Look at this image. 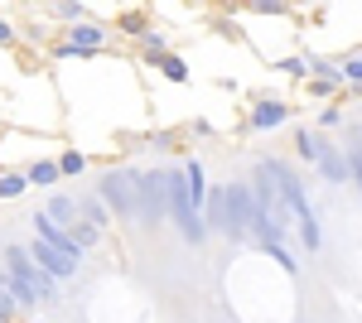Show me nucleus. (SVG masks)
Listing matches in <instances>:
<instances>
[{"label": "nucleus", "mask_w": 362, "mask_h": 323, "mask_svg": "<svg viewBox=\"0 0 362 323\" xmlns=\"http://www.w3.org/2000/svg\"><path fill=\"white\" fill-rule=\"evenodd\" d=\"M29 189H54V184H63V174H58V160H34L25 169Z\"/></svg>", "instance_id": "10"}, {"label": "nucleus", "mask_w": 362, "mask_h": 323, "mask_svg": "<svg viewBox=\"0 0 362 323\" xmlns=\"http://www.w3.org/2000/svg\"><path fill=\"white\" fill-rule=\"evenodd\" d=\"M107 39H112V29L97 25V20H73V25H63V44H58L54 54L58 58H92L107 49Z\"/></svg>", "instance_id": "5"}, {"label": "nucleus", "mask_w": 362, "mask_h": 323, "mask_svg": "<svg viewBox=\"0 0 362 323\" xmlns=\"http://www.w3.org/2000/svg\"><path fill=\"white\" fill-rule=\"evenodd\" d=\"M78 213H83V222L102 227V232H107V222H112V208H107L97 193H78Z\"/></svg>", "instance_id": "11"}, {"label": "nucleus", "mask_w": 362, "mask_h": 323, "mask_svg": "<svg viewBox=\"0 0 362 323\" xmlns=\"http://www.w3.org/2000/svg\"><path fill=\"white\" fill-rule=\"evenodd\" d=\"M338 73H343V87H353V92H362V49L348 58H338Z\"/></svg>", "instance_id": "17"}, {"label": "nucleus", "mask_w": 362, "mask_h": 323, "mask_svg": "<svg viewBox=\"0 0 362 323\" xmlns=\"http://www.w3.org/2000/svg\"><path fill=\"white\" fill-rule=\"evenodd\" d=\"M343 155H348V179H353V184H358V193H362V140L343 145Z\"/></svg>", "instance_id": "21"}, {"label": "nucleus", "mask_w": 362, "mask_h": 323, "mask_svg": "<svg viewBox=\"0 0 362 323\" xmlns=\"http://www.w3.org/2000/svg\"><path fill=\"white\" fill-rule=\"evenodd\" d=\"M256 174L271 179L276 193L285 198V208H290V217H295V237H300V246H305V251H319V246H324V227H319V213H314V203H309L305 179H300L285 160H276V155L256 164Z\"/></svg>", "instance_id": "1"}, {"label": "nucleus", "mask_w": 362, "mask_h": 323, "mask_svg": "<svg viewBox=\"0 0 362 323\" xmlns=\"http://www.w3.org/2000/svg\"><path fill=\"white\" fill-rule=\"evenodd\" d=\"M276 68L285 78H309V54H290V58H280Z\"/></svg>", "instance_id": "22"}, {"label": "nucleus", "mask_w": 362, "mask_h": 323, "mask_svg": "<svg viewBox=\"0 0 362 323\" xmlns=\"http://www.w3.org/2000/svg\"><path fill=\"white\" fill-rule=\"evenodd\" d=\"M0 319L15 323L20 319V295H15V280H10V270L0 266Z\"/></svg>", "instance_id": "14"}, {"label": "nucleus", "mask_w": 362, "mask_h": 323, "mask_svg": "<svg viewBox=\"0 0 362 323\" xmlns=\"http://www.w3.org/2000/svg\"><path fill=\"white\" fill-rule=\"evenodd\" d=\"M324 150H329V140H324V131H295V155H300V160L309 164V169H314V164L324 160Z\"/></svg>", "instance_id": "9"}, {"label": "nucleus", "mask_w": 362, "mask_h": 323, "mask_svg": "<svg viewBox=\"0 0 362 323\" xmlns=\"http://www.w3.org/2000/svg\"><path fill=\"white\" fill-rule=\"evenodd\" d=\"M58 174H63V179H83L87 174V155L83 150H63V155H58Z\"/></svg>", "instance_id": "18"}, {"label": "nucleus", "mask_w": 362, "mask_h": 323, "mask_svg": "<svg viewBox=\"0 0 362 323\" xmlns=\"http://www.w3.org/2000/svg\"><path fill=\"white\" fill-rule=\"evenodd\" d=\"M20 44V34H15V20H5L0 15V49H15Z\"/></svg>", "instance_id": "26"}, {"label": "nucleus", "mask_w": 362, "mask_h": 323, "mask_svg": "<svg viewBox=\"0 0 362 323\" xmlns=\"http://www.w3.org/2000/svg\"><path fill=\"white\" fill-rule=\"evenodd\" d=\"M29 256H34V261H39L44 270H49L58 285H63V280H73V275H78V266H83V261H73L68 251H58V246H54V242H44V237H34V242H29Z\"/></svg>", "instance_id": "7"}, {"label": "nucleus", "mask_w": 362, "mask_h": 323, "mask_svg": "<svg viewBox=\"0 0 362 323\" xmlns=\"http://www.w3.org/2000/svg\"><path fill=\"white\" fill-rule=\"evenodd\" d=\"M247 5L256 15H285V10H290V0H247Z\"/></svg>", "instance_id": "25"}, {"label": "nucleus", "mask_w": 362, "mask_h": 323, "mask_svg": "<svg viewBox=\"0 0 362 323\" xmlns=\"http://www.w3.org/2000/svg\"><path fill=\"white\" fill-rule=\"evenodd\" d=\"M5 270L15 280V295H20V309H39V304H54L58 299V280L29 256V246H5Z\"/></svg>", "instance_id": "2"}, {"label": "nucleus", "mask_w": 362, "mask_h": 323, "mask_svg": "<svg viewBox=\"0 0 362 323\" xmlns=\"http://www.w3.org/2000/svg\"><path fill=\"white\" fill-rule=\"evenodd\" d=\"M136 39H140V54H145V58H160V54L169 49V39H165V34H160L155 25L145 29V34H136Z\"/></svg>", "instance_id": "19"}, {"label": "nucleus", "mask_w": 362, "mask_h": 323, "mask_svg": "<svg viewBox=\"0 0 362 323\" xmlns=\"http://www.w3.org/2000/svg\"><path fill=\"white\" fill-rule=\"evenodd\" d=\"M20 323H44V319H20Z\"/></svg>", "instance_id": "29"}, {"label": "nucleus", "mask_w": 362, "mask_h": 323, "mask_svg": "<svg viewBox=\"0 0 362 323\" xmlns=\"http://www.w3.org/2000/svg\"><path fill=\"white\" fill-rule=\"evenodd\" d=\"M314 169H319L329 184H343V179H348V155H343L338 145H329V150H324V160L314 164Z\"/></svg>", "instance_id": "12"}, {"label": "nucleus", "mask_w": 362, "mask_h": 323, "mask_svg": "<svg viewBox=\"0 0 362 323\" xmlns=\"http://www.w3.org/2000/svg\"><path fill=\"white\" fill-rule=\"evenodd\" d=\"M0 323H5V319H0Z\"/></svg>", "instance_id": "31"}, {"label": "nucleus", "mask_w": 362, "mask_h": 323, "mask_svg": "<svg viewBox=\"0 0 362 323\" xmlns=\"http://www.w3.org/2000/svg\"><path fill=\"white\" fill-rule=\"evenodd\" d=\"M223 203H227V242H247L251 237V213H256V189L251 184H223Z\"/></svg>", "instance_id": "6"}, {"label": "nucleus", "mask_w": 362, "mask_h": 323, "mask_svg": "<svg viewBox=\"0 0 362 323\" xmlns=\"http://www.w3.org/2000/svg\"><path fill=\"white\" fill-rule=\"evenodd\" d=\"M25 193H29L25 169H0V203H15V198H25Z\"/></svg>", "instance_id": "15"}, {"label": "nucleus", "mask_w": 362, "mask_h": 323, "mask_svg": "<svg viewBox=\"0 0 362 323\" xmlns=\"http://www.w3.org/2000/svg\"><path fill=\"white\" fill-rule=\"evenodd\" d=\"M334 126H343V111L324 107V111H319V131H334Z\"/></svg>", "instance_id": "27"}, {"label": "nucleus", "mask_w": 362, "mask_h": 323, "mask_svg": "<svg viewBox=\"0 0 362 323\" xmlns=\"http://www.w3.org/2000/svg\"><path fill=\"white\" fill-rule=\"evenodd\" d=\"M136 198H140V227H160L169 217V169H136Z\"/></svg>", "instance_id": "3"}, {"label": "nucleus", "mask_w": 362, "mask_h": 323, "mask_svg": "<svg viewBox=\"0 0 362 323\" xmlns=\"http://www.w3.org/2000/svg\"><path fill=\"white\" fill-rule=\"evenodd\" d=\"M68 232L78 237V246H83V251H92V246L102 242V227H92V222H83V217H78V222H73Z\"/></svg>", "instance_id": "20"}, {"label": "nucleus", "mask_w": 362, "mask_h": 323, "mask_svg": "<svg viewBox=\"0 0 362 323\" xmlns=\"http://www.w3.org/2000/svg\"><path fill=\"white\" fill-rule=\"evenodd\" d=\"M116 29H121V34H145V29H150V20H145V15H121V20H116Z\"/></svg>", "instance_id": "24"}, {"label": "nucleus", "mask_w": 362, "mask_h": 323, "mask_svg": "<svg viewBox=\"0 0 362 323\" xmlns=\"http://www.w3.org/2000/svg\"><path fill=\"white\" fill-rule=\"evenodd\" d=\"M150 145H155V150H174V135L160 131V135H150Z\"/></svg>", "instance_id": "28"}, {"label": "nucleus", "mask_w": 362, "mask_h": 323, "mask_svg": "<svg viewBox=\"0 0 362 323\" xmlns=\"http://www.w3.org/2000/svg\"><path fill=\"white\" fill-rule=\"evenodd\" d=\"M290 102H280V97H256L251 102V111H247V126L251 131H280L285 121H290Z\"/></svg>", "instance_id": "8"}, {"label": "nucleus", "mask_w": 362, "mask_h": 323, "mask_svg": "<svg viewBox=\"0 0 362 323\" xmlns=\"http://www.w3.org/2000/svg\"><path fill=\"white\" fill-rule=\"evenodd\" d=\"M54 20H63V25L83 20V0H54Z\"/></svg>", "instance_id": "23"}, {"label": "nucleus", "mask_w": 362, "mask_h": 323, "mask_svg": "<svg viewBox=\"0 0 362 323\" xmlns=\"http://www.w3.org/2000/svg\"><path fill=\"white\" fill-rule=\"evenodd\" d=\"M97 198L112 208L116 217H126V222H136L140 217V198H136V169H107L102 179H97Z\"/></svg>", "instance_id": "4"}, {"label": "nucleus", "mask_w": 362, "mask_h": 323, "mask_svg": "<svg viewBox=\"0 0 362 323\" xmlns=\"http://www.w3.org/2000/svg\"><path fill=\"white\" fill-rule=\"evenodd\" d=\"M44 213L54 217V222H63V227H73V222H78V198H73V193H54V198H49V208H44Z\"/></svg>", "instance_id": "13"}, {"label": "nucleus", "mask_w": 362, "mask_h": 323, "mask_svg": "<svg viewBox=\"0 0 362 323\" xmlns=\"http://www.w3.org/2000/svg\"><path fill=\"white\" fill-rule=\"evenodd\" d=\"M189 5H203V0H189Z\"/></svg>", "instance_id": "30"}, {"label": "nucleus", "mask_w": 362, "mask_h": 323, "mask_svg": "<svg viewBox=\"0 0 362 323\" xmlns=\"http://www.w3.org/2000/svg\"><path fill=\"white\" fill-rule=\"evenodd\" d=\"M150 63H155V68H160L169 82H189V63H184L179 54H169V49H165L160 58H150Z\"/></svg>", "instance_id": "16"}]
</instances>
